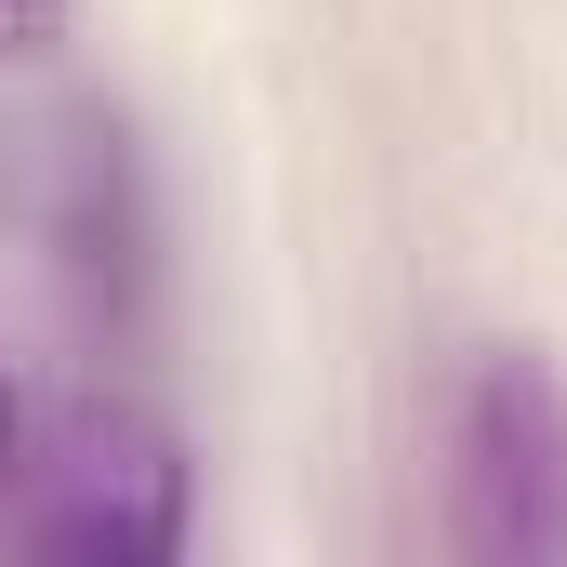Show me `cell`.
<instances>
[{
	"label": "cell",
	"instance_id": "obj_2",
	"mask_svg": "<svg viewBox=\"0 0 567 567\" xmlns=\"http://www.w3.org/2000/svg\"><path fill=\"white\" fill-rule=\"evenodd\" d=\"M0 528L27 555H66V567H158L185 555L198 528V488H185V435L133 410V396H80L27 435V475L0 502Z\"/></svg>",
	"mask_w": 567,
	"mask_h": 567
},
{
	"label": "cell",
	"instance_id": "obj_4",
	"mask_svg": "<svg viewBox=\"0 0 567 567\" xmlns=\"http://www.w3.org/2000/svg\"><path fill=\"white\" fill-rule=\"evenodd\" d=\"M66 27H80V0H0V66H40Z\"/></svg>",
	"mask_w": 567,
	"mask_h": 567
},
{
	"label": "cell",
	"instance_id": "obj_1",
	"mask_svg": "<svg viewBox=\"0 0 567 567\" xmlns=\"http://www.w3.org/2000/svg\"><path fill=\"white\" fill-rule=\"evenodd\" d=\"M435 542L462 567H567V383L542 343H475L435 410Z\"/></svg>",
	"mask_w": 567,
	"mask_h": 567
},
{
	"label": "cell",
	"instance_id": "obj_3",
	"mask_svg": "<svg viewBox=\"0 0 567 567\" xmlns=\"http://www.w3.org/2000/svg\"><path fill=\"white\" fill-rule=\"evenodd\" d=\"M40 251H53V278L66 303L93 317V330H133L145 317V265H158V225H145V172L120 120H66V133H40Z\"/></svg>",
	"mask_w": 567,
	"mask_h": 567
},
{
	"label": "cell",
	"instance_id": "obj_5",
	"mask_svg": "<svg viewBox=\"0 0 567 567\" xmlns=\"http://www.w3.org/2000/svg\"><path fill=\"white\" fill-rule=\"evenodd\" d=\"M27 435H40V410H27V383H13V357H0V502H13V475H27Z\"/></svg>",
	"mask_w": 567,
	"mask_h": 567
}]
</instances>
